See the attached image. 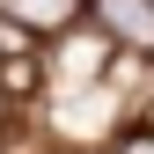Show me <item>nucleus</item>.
Here are the masks:
<instances>
[{"label": "nucleus", "mask_w": 154, "mask_h": 154, "mask_svg": "<svg viewBox=\"0 0 154 154\" xmlns=\"http://www.w3.org/2000/svg\"><path fill=\"white\" fill-rule=\"evenodd\" d=\"M88 15L103 22L110 44L147 51V59H154V0H88Z\"/></svg>", "instance_id": "nucleus-1"}, {"label": "nucleus", "mask_w": 154, "mask_h": 154, "mask_svg": "<svg viewBox=\"0 0 154 154\" xmlns=\"http://www.w3.org/2000/svg\"><path fill=\"white\" fill-rule=\"evenodd\" d=\"M0 15H15L29 37H66L81 22V0H0Z\"/></svg>", "instance_id": "nucleus-2"}, {"label": "nucleus", "mask_w": 154, "mask_h": 154, "mask_svg": "<svg viewBox=\"0 0 154 154\" xmlns=\"http://www.w3.org/2000/svg\"><path fill=\"white\" fill-rule=\"evenodd\" d=\"M37 81H44V66H37L29 51H15V59H0V88H8V95H37Z\"/></svg>", "instance_id": "nucleus-3"}, {"label": "nucleus", "mask_w": 154, "mask_h": 154, "mask_svg": "<svg viewBox=\"0 0 154 154\" xmlns=\"http://www.w3.org/2000/svg\"><path fill=\"white\" fill-rule=\"evenodd\" d=\"M29 44H37V37L15 22V15H0V59H15V51H29Z\"/></svg>", "instance_id": "nucleus-4"}, {"label": "nucleus", "mask_w": 154, "mask_h": 154, "mask_svg": "<svg viewBox=\"0 0 154 154\" xmlns=\"http://www.w3.org/2000/svg\"><path fill=\"white\" fill-rule=\"evenodd\" d=\"M118 154H154V132H147V125H132L125 140H118Z\"/></svg>", "instance_id": "nucleus-5"}, {"label": "nucleus", "mask_w": 154, "mask_h": 154, "mask_svg": "<svg viewBox=\"0 0 154 154\" xmlns=\"http://www.w3.org/2000/svg\"><path fill=\"white\" fill-rule=\"evenodd\" d=\"M8 103H15V95H8V88H0V125H8Z\"/></svg>", "instance_id": "nucleus-6"}]
</instances>
